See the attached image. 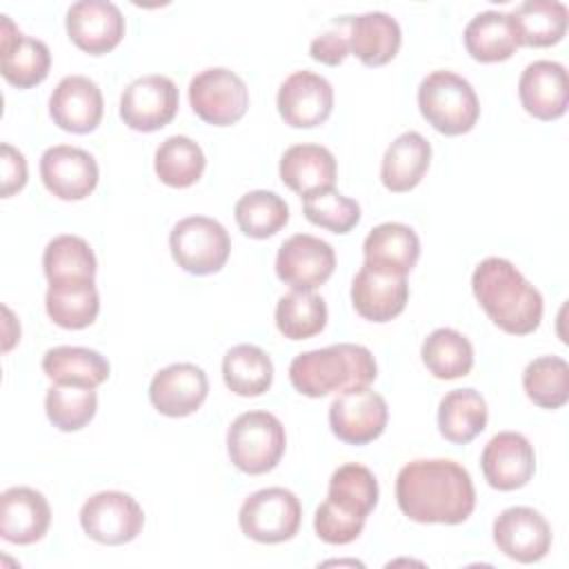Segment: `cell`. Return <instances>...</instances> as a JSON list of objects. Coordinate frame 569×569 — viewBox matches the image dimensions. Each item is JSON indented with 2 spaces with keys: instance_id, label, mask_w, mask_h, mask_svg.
I'll return each instance as SVG.
<instances>
[{
  "instance_id": "cell-20",
  "label": "cell",
  "mask_w": 569,
  "mask_h": 569,
  "mask_svg": "<svg viewBox=\"0 0 569 569\" xmlns=\"http://www.w3.org/2000/svg\"><path fill=\"white\" fill-rule=\"evenodd\" d=\"M102 91L87 76L62 78L49 98V113L53 122L71 133L93 131L102 120Z\"/></svg>"
},
{
  "instance_id": "cell-34",
  "label": "cell",
  "mask_w": 569,
  "mask_h": 569,
  "mask_svg": "<svg viewBox=\"0 0 569 569\" xmlns=\"http://www.w3.org/2000/svg\"><path fill=\"white\" fill-rule=\"evenodd\" d=\"M378 480L371 469L358 462H347L331 473L327 500L336 509L367 520L378 505Z\"/></svg>"
},
{
  "instance_id": "cell-33",
  "label": "cell",
  "mask_w": 569,
  "mask_h": 569,
  "mask_svg": "<svg viewBox=\"0 0 569 569\" xmlns=\"http://www.w3.org/2000/svg\"><path fill=\"white\" fill-rule=\"evenodd\" d=\"M222 378L236 396H262L273 382V362L256 345H236L224 353Z\"/></svg>"
},
{
  "instance_id": "cell-43",
  "label": "cell",
  "mask_w": 569,
  "mask_h": 569,
  "mask_svg": "<svg viewBox=\"0 0 569 569\" xmlns=\"http://www.w3.org/2000/svg\"><path fill=\"white\" fill-rule=\"evenodd\" d=\"M365 527V518L349 516L336 509L329 500H325L313 516V529L318 538L327 545H349L353 542Z\"/></svg>"
},
{
  "instance_id": "cell-1",
  "label": "cell",
  "mask_w": 569,
  "mask_h": 569,
  "mask_svg": "<svg viewBox=\"0 0 569 569\" xmlns=\"http://www.w3.org/2000/svg\"><path fill=\"white\" fill-rule=\"evenodd\" d=\"M400 511L422 525H460L476 507L469 471L447 458L411 460L396 478Z\"/></svg>"
},
{
  "instance_id": "cell-23",
  "label": "cell",
  "mask_w": 569,
  "mask_h": 569,
  "mask_svg": "<svg viewBox=\"0 0 569 569\" xmlns=\"http://www.w3.org/2000/svg\"><path fill=\"white\" fill-rule=\"evenodd\" d=\"M51 522L47 498L31 487H11L0 496V536L13 545L38 542Z\"/></svg>"
},
{
  "instance_id": "cell-38",
  "label": "cell",
  "mask_w": 569,
  "mask_h": 569,
  "mask_svg": "<svg viewBox=\"0 0 569 569\" xmlns=\"http://www.w3.org/2000/svg\"><path fill=\"white\" fill-rule=\"evenodd\" d=\"M327 325V305L313 291H291L276 305V327L289 340H307Z\"/></svg>"
},
{
  "instance_id": "cell-5",
  "label": "cell",
  "mask_w": 569,
  "mask_h": 569,
  "mask_svg": "<svg viewBox=\"0 0 569 569\" xmlns=\"http://www.w3.org/2000/svg\"><path fill=\"white\" fill-rule=\"evenodd\" d=\"M284 447V427L269 411L240 413L227 431L229 458L240 471L249 476L271 471L280 462Z\"/></svg>"
},
{
  "instance_id": "cell-32",
  "label": "cell",
  "mask_w": 569,
  "mask_h": 569,
  "mask_svg": "<svg viewBox=\"0 0 569 569\" xmlns=\"http://www.w3.org/2000/svg\"><path fill=\"white\" fill-rule=\"evenodd\" d=\"M467 53L478 62H500L516 53L511 18L505 11H482L465 27Z\"/></svg>"
},
{
  "instance_id": "cell-16",
  "label": "cell",
  "mask_w": 569,
  "mask_h": 569,
  "mask_svg": "<svg viewBox=\"0 0 569 569\" xmlns=\"http://www.w3.org/2000/svg\"><path fill=\"white\" fill-rule=\"evenodd\" d=\"M40 178L56 198L82 200L98 184V162L84 149L56 144L40 158Z\"/></svg>"
},
{
  "instance_id": "cell-18",
  "label": "cell",
  "mask_w": 569,
  "mask_h": 569,
  "mask_svg": "<svg viewBox=\"0 0 569 569\" xmlns=\"http://www.w3.org/2000/svg\"><path fill=\"white\" fill-rule=\"evenodd\" d=\"M209 393L207 373L191 362H176L160 369L149 385L151 405L169 418L191 416Z\"/></svg>"
},
{
  "instance_id": "cell-29",
  "label": "cell",
  "mask_w": 569,
  "mask_h": 569,
  "mask_svg": "<svg viewBox=\"0 0 569 569\" xmlns=\"http://www.w3.org/2000/svg\"><path fill=\"white\" fill-rule=\"evenodd\" d=\"M42 371L56 385L96 389L109 378V360L87 347H53L42 356Z\"/></svg>"
},
{
  "instance_id": "cell-17",
  "label": "cell",
  "mask_w": 569,
  "mask_h": 569,
  "mask_svg": "<svg viewBox=\"0 0 569 569\" xmlns=\"http://www.w3.org/2000/svg\"><path fill=\"white\" fill-rule=\"evenodd\" d=\"M67 33L78 49L91 56H102L120 44L124 36V18L113 2L80 0L67 11Z\"/></svg>"
},
{
  "instance_id": "cell-42",
  "label": "cell",
  "mask_w": 569,
  "mask_h": 569,
  "mask_svg": "<svg viewBox=\"0 0 569 569\" xmlns=\"http://www.w3.org/2000/svg\"><path fill=\"white\" fill-rule=\"evenodd\" d=\"M302 209L311 224L333 233H349L360 222V204L333 187L305 196Z\"/></svg>"
},
{
  "instance_id": "cell-15",
  "label": "cell",
  "mask_w": 569,
  "mask_h": 569,
  "mask_svg": "<svg viewBox=\"0 0 569 569\" xmlns=\"http://www.w3.org/2000/svg\"><path fill=\"white\" fill-rule=\"evenodd\" d=\"M480 467L493 489L513 491L533 478L536 453L522 433L500 431L485 445Z\"/></svg>"
},
{
  "instance_id": "cell-2",
  "label": "cell",
  "mask_w": 569,
  "mask_h": 569,
  "mask_svg": "<svg viewBox=\"0 0 569 569\" xmlns=\"http://www.w3.org/2000/svg\"><path fill=\"white\" fill-rule=\"evenodd\" d=\"M471 289L496 327L511 336H527L542 320L540 291L505 258H485L473 276Z\"/></svg>"
},
{
  "instance_id": "cell-8",
  "label": "cell",
  "mask_w": 569,
  "mask_h": 569,
  "mask_svg": "<svg viewBox=\"0 0 569 569\" xmlns=\"http://www.w3.org/2000/svg\"><path fill=\"white\" fill-rule=\"evenodd\" d=\"M189 104L207 124L229 127L247 113L249 89L236 71L211 67L191 78Z\"/></svg>"
},
{
  "instance_id": "cell-35",
  "label": "cell",
  "mask_w": 569,
  "mask_h": 569,
  "mask_svg": "<svg viewBox=\"0 0 569 569\" xmlns=\"http://www.w3.org/2000/svg\"><path fill=\"white\" fill-rule=\"evenodd\" d=\"M425 367L440 380H456L471 371L473 367V347L456 329L440 327L433 329L420 349Z\"/></svg>"
},
{
  "instance_id": "cell-10",
  "label": "cell",
  "mask_w": 569,
  "mask_h": 569,
  "mask_svg": "<svg viewBox=\"0 0 569 569\" xmlns=\"http://www.w3.org/2000/svg\"><path fill=\"white\" fill-rule=\"evenodd\" d=\"M178 87L167 76H142L127 84L120 98V118L133 131H158L178 113Z\"/></svg>"
},
{
  "instance_id": "cell-14",
  "label": "cell",
  "mask_w": 569,
  "mask_h": 569,
  "mask_svg": "<svg viewBox=\"0 0 569 569\" xmlns=\"http://www.w3.org/2000/svg\"><path fill=\"white\" fill-rule=\"evenodd\" d=\"M278 113L293 129L322 124L333 109V89L329 80L313 71L291 73L278 89Z\"/></svg>"
},
{
  "instance_id": "cell-26",
  "label": "cell",
  "mask_w": 569,
  "mask_h": 569,
  "mask_svg": "<svg viewBox=\"0 0 569 569\" xmlns=\"http://www.w3.org/2000/svg\"><path fill=\"white\" fill-rule=\"evenodd\" d=\"M400 42V24L385 11H369L351 18L349 22V49L367 67H382L391 62Z\"/></svg>"
},
{
  "instance_id": "cell-36",
  "label": "cell",
  "mask_w": 569,
  "mask_h": 569,
  "mask_svg": "<svg viewBox=\"0 0 569 569\" xmlns=\"http://www.w3.org/2000/svg\"><path fill=\"white\" fill-rule=\"evenodd\" d=\"M42 269L51 282L69 280H93L98 262L89 242L80 236H58L53 238L42 253Z\"/></svg>"
},
{
  "instance_id": "cell-11",
  "label": "cell",
  "mask_w": 569,
  "mask_h": 569,
  "mask_svg": "<svg viewBox=\"0 0 569 569\" xmlns=\"http://www.w3.org/2000/svg\"><path fill=\"white\" fill-rule=\"evenodd\" d=\"M389 409L380 393L369 387L340 391L329 407V425L338 440L347 445L373 442L387 427Z\"/></svg>"
},
{
  "instance_id": "cell-39",
  "label": "cell",
  "mask_w": 569,
  "mask_h": 569,
  "mask_svg": "<svg viewBox=\"0 0 569 569\" xmlns=\"http://www.w3.org/2000/svg\"><path fill=\"white\" fill-rule=\"evenodd\" d=\"M236 222L249 238L264 240L278 233L289 220L287 202L273 191H249L236 202Z\"/></svg>"
},
{
  "instance_id": "cell-25",
  "label": "cell",
  "mask_w": 569,
  "mask_h": 569,
  "mask_svg": "<svg viewBox=\"0 0 569 569\" xmlns=\"http://www.w3.org/2000/svg\"><path fill=\"white\" fill-rule=\"evenodd\" d=\"M429 160V140L418 131H405L387 147L380 164V180L393 193L411 191L425 178Z\"/></svg>"
},
{
  "instance_id": "cell-4",
  "label": "cell",
  "mask_w": 569,
  "mask_h": 569,
  "mask_svg": "<svg viewBox=\"0 0 569 569\" xmlns=\"http://www.w3.org/2000/svg\"><path fill=\"white\" fill-rule=\"evenodd\" d=\"M418 107L422 118L445 136L471 131L480 116V102L473 87L453 71H431L418 87Z\"/></svg>"
},
{
  "instance_id": "cell-28",
  "label": "cell",
  "mask_w": 569,
  "mask_h": 569,
  "mask_svg": "<svg viewBox=\"0 0 569 569\" xmlns=\"http://www.w3.org/2000/svg\"><path fill=\"white\" fill-rule=\"evenodd\" d=\"M509 18L518 47H551L565 38L569 11L558 0H525Z\"/></svg>"
},
{
  "instance_id": "cell-22",
  "label": "cell",
  "mask_w": 569,
  "mask_h": 569,
  "mask_svg": "<svg viewBox=\"0 0 569 569\" xmlns=\"http://www.w3.org/2000/svg\"><path fill=\"white\" fill-rule=\"evenodd\" d=\"M2 18L0 31V71L4 80L18 89H29L40 84L49 76L51 51L38 40L22 36L9 16Z\"/></svg>"
},
{
  "instance_id": "cell-40",
  "label": "cell",
  "mask_w": 569,
  "mask_h": 569,
  "mask_svg": "<svg viewBox=\"0 0 569 569\" xmlns=\"http://www.w3.org/2000/svg\"><path fill=\"white\" fill-rule=\"evenodd\" d=\"M522 387L533 405L560 409L569 400V365L558 356H540L527 365Z\"/></svg>"
},
{
  "instance_id": "cell-44",
  "label": "cell",
  "mask_w": 569,
  "mask_h": 569,
  "mask_svg": "<svg viewBox=\"0 0 569 569\" xmlns=\"http://www.w3.org/2000/svg\"><path fill=\"white\" fill-rule=\"evenodd\" d=\"M351 16L340 18V27L336 22L333 29L325 31L322 36L313 38L309 44V53L313 60L329 64V67H338L347 56H349V29H345L349 24Z\"/></svg>"
},
{
  "instance_id": "cell-7",
  "label": "cell",
  "mask_w": 569,
  "mask_h": 569,
  "mask_svg": "<svg viewBox=\"0 0 569 569\" xmlns=\"http://www.w3.org/2000/svg\"><path fill=\"white\" fill-rule=\"evenodd\" d=\"M302 520V507L293 491L282 487H267L253 491L240 507L238 522L247 538L276 545L291 540Z\"/></svg>"
},
{
  "instance_id": "cell-12",
  "label": "cell",
  "mask_w": 569,
  "mask_h": 569,
  "mask_svg": "<svg viewBox=\"0 0 569 569\" xmlns=\"http://www.w3.org/2000/svg\"><path fill=\"white\" fill-rule=\"evenodd\" d=\"M336 269V253L329 242L296 233L287 238L276 256L278 278L296 291H313L325 284Z\"/></svg>"
},
{
  "instance_id": "cell-6",
  "label": "cell",
  "mask_w": 569,
  "mask_h": 569,
  "mask_svg": "<svg viewBox=\"0 0 569 569\" xmlns=\"http://www.w3.org/2000/svg\"><path fill=\"white\" fill-rule=\"evenodd\" d=\"M169 247L180 269L193 276H209L224 267L231 251V238L218 220L189 216L171 229Z\"/></svg>"
},
{
  "instance_id": "cell-24",
  "label": "cell",
  "mask_w": 569,
  "mask_h": 569,
  "mask_svg": "<svg viewBox=\"0 0 569 569\" xmlns=\"http://www.w3.org/2000/svg\"><path fill=\"white\" fill-rule=\"evenodd\" d=\"M336 176V158L320 144H293L280 158V180L300 198L320 189H331Z\"/></svg>"
},
{
  "instance_id": "cell-13",
  "label": "cell",
  "mask_w": 569,
  "mask_h": 569,
  "mask_svg": "<svg viewBox=\"0 0 569 569\" xmlns=\"http://www.w3.org/2000/svg\"><path fill=\"white\" fill-rule=\"evenodd\" d=\"M493 542L511 560L531 565L547 556L551 547V527L545 516L531 507H509L493 522Z\"/></svg>"
},
{
  "instance_id": "cell-19",
  "label": "cell",
  "mask_w": 569,
  "mask_h": 569,
  "mask_svg": "<svg viewBox=\"0 0 569 569\" xmlns=\"http://www.w3.org/2000/svg\"><path fill=\"white\" fill-rule=\"evenodd\" d=\"M409 298L407 276L362 264L351 282L353 309L371 322H389L400 316Z\"/></svg>"
},
{
  "instance_id": "cell-45",
  "label": "cell",
  "mask_w": 569,
  "mask_h": 569,
  "mask_svg": "<svg viewBox=\"0 0 569 569\" xmlns=\"http://www.w3.org/2000/svg\"><path fill=\"white\" fill-rule=\"evenodd\" d=\"M0 151H2V160H0V164H2V198H9L27 184V160L16 147H11L7 142H2Z\"/></svg>"
},
{
  "instance_id": "cell-3",
  "label": "cell",
  "mask_w": 569,
  "mask_h": 569,
  "mask_svg": "<svg viewBox=\"0 0 569 569\" xmlns=\"http://www.w3.org/2000/svg\"><path fill=\"white\" fill-rule=\"evenodd\" d=\"M376 376L378 367L371 351L351 342H338L298 353L289 365V380L293 389L309 398L369 387Z\"/></svg>"
},
{
  "instance_id": "cell-37",
  "label": "cell",
  "mask_w": 569,
  "mask_h": 569,
  "mask_svg": "<svg viewBox=\"0 0 569 569\" xmlns=\"http://www.w3.org/2000/svg\"><path fill=\"white\" fill-rule=\"evenodd\" d=\"M204 164L207 160L200 144L187 136H169L156 149V173L164 184L176 189H184L198 182Z\"/></svg>"
},
{
  "instance_id": "cell-31",
  "label": "cell",
  "mask_w": 569,
  "mask_h": 569,
  "mask_svg": "<svg viewBox=\"0 0 569 569\" xmlns=\"http://www.w3.org/2000/svg\"><path fill=\"white\" fill-rule=\"evenodd\" d=\"M487 416V402L476 389H453L440 400L438 429L445 440L467 445L485 431Z\"/></svg>"
},
{
  "instance_id": "cell-41",
  "label": "cell",
  "mask_w": 569,
  "mask_h": 569,
  "mask_svg": "<svg viewBox=\"0 0 569 569\" xmlns=\"http://www.w3.org/2000/svg\"><path fill=\"white\" fill-rule=\"evenodd\" d=\"M98 409V393L87 387L53 385L44 398V411L60 431H78L87 427Z\"/></svg>"
},
{
  "instance_id": "cell-30",
  "label": "cell",
  "mask_w": 569,
  "mask_h": 569,
  "mask_svg": "<svg viewBox=\"0 0 569 569\" xmlns=\"http://www.w3.org/2000/svg\"><path fill=\"white\" fill-rule=\"evenodd\" d=\"M44 307L58 327L84 329L98 318L100 298L93 280L51 282L44 296Z\"/></svg>"
},
{
  "instance_id": "cell-21",
  "label": "cell",
  "mask_w": 569,
  "mask_h": 569,
  "mask_svg": "<svg viewBox=\"0 0 569 569\" xmlns=\"http://www.w3.org/2000/svg\"><path fill=\"white\" fill-rule=\"evenodd\" d=\"M518 96L525 111L538 120L551 122L565 116L569 104L567 69L553 60L527 64L518 80Z\"/></svg>"
},
{
  "instance_id": "cell-9",
  "label": "cell",
  "mask_w": 569,
  "mask_h": 569,
  "mask_svg": "<svg viewBox=\"0 0 569 569\" xmlns=\"http://www.w3.org/2000/svg\"><path fill=\"white\" fill-rule=\"evenodd\" d=\"M84 533L100 545L131 542L144 525L142 507L124 491H100L80 509Z\"/></svg>"
},
{
  "instance_id": "cell-27",
  "label": "cell",
  "mask_w": 569,
  "mask_h": 569,
  "mask_svg": "<svg viewBox=\"0 0 569 569\" xmlns=\"http://www.w3.org/2000/svg\"><path fill=\"white\" fill-rule=\"evenodd\" d=\"M362 253L367 264L407 276L420 258V240L416 231L402 222H382L365 238Z\"/></svg>"
}]
</instances>
